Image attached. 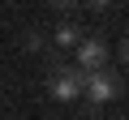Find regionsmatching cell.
Wrapping results in <instances>:
<instances>
[{
    "label": "cell",
    "mask_w": 129,
    "mask_h": 120,
    "mask_svg": "<svg viewBox=\"0 0 129 120\" xmlns=\"http://www.w3.org/2000/svg\"><path fill=\"white\" fill-rule=\"evenodd\" d=\"M120 60H125V65H129V39L120 43Z\"/></svg>",
    "instance_id": "8992f818"
},
{
    "label": "cell",
    "mask_w": 129,
    "mask_h": 120,
    "mask_svg": "<svg viewBox=\"0 0 129 120\" xmlns=\"http://www.w3.org/2000/svg\"><path fill=\"white\" fill-rule=\"evenodd\" d=\"M82 86H86V73H82V69H56V73H52V94H56L60 103L78 99Z\"/></svg>",
    "instance_id": "3957f363"
},
{
    "label": "cell",
    "mask_w": 129,
    "mask_h": 120,
    "mask_svg": "<svg viewBox=\"0 0 129 120\" xmlns=\"http://www.w3.org/2000/svg\"><path fill=\"white\" fill-rule=\"evenodd\" d=\"M22 43H26V51H39V47H43V43H47V34H43V30H39V26H30V30H26V34H22Z\"/></svg>",
    "instance_id": "5b68a950"
},
{
    "label": "cell",
    "mask_w": 129,
    "mask_h": 120,
    "mask_svg": "<svg viewBox=\"0 0 129 120\" xmlns=\"http://www.w3.org/2000/svg\"><path fill=\"white\" fill-rule=\"evenodd\" d=\"M52 39H56V47H78V43H82L86 34H82V26H73V22H60Z\"/></svg>",
    "instance_id": "277c9868"
},
{
    "label": "cell",
    "mask_w": 129,
    "mask_h": 120,
    "mask_svg": "<svg viewBox=\"0 0 129 120\" xmlns=\"http://www.w3.org/2000/svg\"><path fill=\"white\" fill-rule=\"evenodd\" d=\"M86 94H90V103L99 107V103H112L116 94H120V73H112V69H99V73H86V86H82Z\"/></svg>",
    "instance_id": "6da1fadb"
},
{
    "label": "cell",
    "mask_w": 129,
    "mask_h": 120,
    "mask_svg": "<svg viewBox=\"0 0 129 120\" xmlns=\"http://www.w3.org/2000/svg\"><path fill=\"white\" fill-rule=\"evenodd\" d=\"M73 69H82V73L108 69V43H103L99 34H86V39L78 43V65H73Z\"/></svg>",
    "instance_id": "7a4b0ae2"
}]
</instances>
